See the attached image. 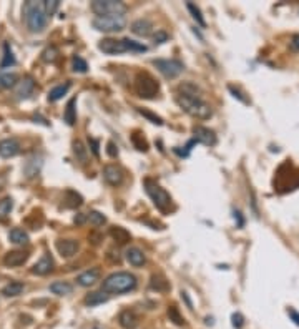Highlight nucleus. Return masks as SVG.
<instances>
[{
    "mask_svg": "<svg viewBox=\"0 0 299 329\" xmlns=\"http://www.w3.org/2000/svg\"><path fill=\"white\" fill-rule=\"evenodd\" d=\"M9 239L14 245H27L29 243V235H27V231L20 230V228H14L9 233Z\"/></svg>",
    "mask_w": 299,
    "mask_h": 329,
    "instance_id": "29",
    "label": "nucleus"
},
{
    "mask_svg": "<svg viewBox=\"0 0 299 329\" xmlns=\"http://www.w3.org/2000/svg\"><path fill=\"white\" fill-rule=\"evenodd\" d=\"M55 248L62 258H72L79 251V241L77 239H58L55 243Z\"/></svg>",
    "mask_w": 299,
    "mask_h": 329,
    "instance_id": "12",
    "label": "nucleus"
},
{
    "mask_svg": "<svg viewBox=\"0 0 299 329\" xmlns=\"http://www.w3.org/2000/svg\"><path fill=\"white\" fill-rule=\"evenodd\" d=\"M291 48L299 50V33H298V35H294L293 38H291Z\"/></svg>",
    "mask_w": 299,
    "mask_h": 329,
    "instance_id": "49",
    "label": "nucleus"
},
{
    "mask_svg": "<svg viewBox=\"0 0 299 329\" xmlns=\"http://www.w3.org/2000/svg\"><path fill=\"white\" fill-rule=\"evenodd\" d=\"M3 185H5V176H2V175H0V189L3 188Z\"/></svg>",
    "mask_w": 299,
    "mask_h": 329,
    "instance_id": "51",
    "label": "nucleus"
},
{
    "mask_svg": "<svg viewBox=\"0 0 299 329\" xmlns=\"http://www.w3.org/2000/svg\"><path fill=\"white\" fill-rule=\"evenodd\" d=\"M12 208H14V200L10 196H5V198L0 200V219H5L10 215Z\"/></svg>",
    "mask_w": 299,
    "mask_h": 329,
    "instance_id": "32",
    "label": "nucleus"
},
{
    "mask_svg": "<svg viewBox=\"0 0 299 329\" xmlns=\"http://www.w3.org/2000/svg\"><path fill=\"white\" fill-rule=\"evenodd\" d=\"M138 110V113L140 115H143L145 118H148L151 123H157V125H163V120L158 117V115H155V113H151V111L148 110H145V108H137Z\"/></svg>",
    "mask_w": 299,
    "mask_h": 329,
    "instance_id": "40",
    "label": "nucleus"
},
{
    "mask_svg": "<svg viewBox=\"0 0 299 329\" xmlns=\"http://www.w3.org/2000/svg\"><path fill=\"white\" fill-rule=\"evenodd\" d=\"M73 221H75L77 224H83L85 221H87V213H79V215L73 218Z\"/></svg>",
    "mask_w": 299,
    "mask_h": 329,
    "instance_id": "48",
    "label": "nucleus"
},
{
    "mask_svg": "<svg viewBox=\"0 0 299 329\" xmlns=\"http://www.w3.org/2000/svg\"><path fill=\"white\" fill-rule=\"evenodd\" d=\"M135 90L142 98H153L160 90V85L148 72H138L135 78Z\"/></svg>",
    "mask_w": 299,
    "mask_h": 329,
    "instance_id": "7",
    "label": "nucleus"
},
{
    "mask_svg": "<svg viewBox=\"0 0 299 329\" xmlns=\"http://www.w3.org/2000/svg\"><path fill=\"white\" fill-rule=\"evenodd\" d=\"M131 141H133V145L137 146V150H140V152H146V150H148V143L145 141V138H143L138 131H135V133L131 135Z\"/></svg>",
    "mask_w": 299,
    "mask_h": 329,
    "instance_id": "37",
    "label": "nucleus"
},
{
    "mask_svg": "<svg viewBox=\"0 0 299 329\" xmlns=\"http://www.w3.org/2000/svg\"><path fill=\"white\" fill-rule=\"evenodd\" d=\"M153 65L158 68V72H160L165 78H170V80L176 78V77L185 70L183 62L176 59H157L153 60Z\"/></svg>",
    "mask_w": 299,
    "mask_h": 329,
    "instance_id": "9",
    "label": "nucleus"
},
{
    "mask_svg": "<svg viewBox=\"0 0 299 329\" xmlns=\"http://www.w3.org/2000/svg\"><path fill=\"white\" fill-rule=\"evenodd\" d=\"M228 90L231 92V94H233V96H235V98H238L239 102H243L244 105H250V100H248L246 96H243V94H241V92L238 90V88H235V87H233V85H230V87H228Z\"/></svg>",
    "mask_w": 299,
    "mask_h": 329,
    "instance_id": "43",
    "label": "nucleus"
},
{
    "mask_svg": "<svg viewBox=\"0 0 299 329\" xmlns=\"http://www.w3.org/2000/svg\"><path fill=\"white\" fill-rule=\"evenodd\" d=\"M72 65H73V70L79 72V73H87L88 72L87 62H85L83 59H80V57H73Z\"/></svg>",
    "mask_w": 299,
    "mask_h": 329,
    "instance_id": "38",
    "label": "nucleus"
},
{
    "mask_svg": "<svg viewBox=\"0 0 299 329\" xmlns=\"http://www.w3.org/2000/svg\"><path fill=\"white\" fill-rule=\"evenodd\" d=\"M153 24L148 20V18H138L131 24V32L138 37H150L153 33Z\"/></svg>",
    "mask_w": 299,
    "mask_h": 329,
    "instance_id": "16",
    "label": "nucleus"
},
{
    "mask_svg": "<svg viewBox=\"0 0 299 329\" xmlns=\"http://www.w3.org/2000/svg\"><path fill=\"white\" fill-rule=\"evenodd\" d=\"M288 316L291 317V321H293L294 324H298V326H299V313L296 311V309L288 308Z\"/></svg>",
    "mask_w": 299,
    "mask_h": 329,
    "instance_id": "47",
    "label": "nucleus"
},
{
    "mask_svg": "<svg viewBox=\"0 0 299 329\" xmlns=\"http://www.w3.org/2000/svg\"><path fill=\"white\" fill-rule=\"evenodd\" d=\"M103 178L108 185H111V187H120V185L123 183V180H125V175H123L120 166L107 165L103 168Z\"/></svg>",
    "mask_w": 299,
    "mask_h": 329,
    "instance_id": "10",
    "label": "nucleus"
},
{
    "mask_svg": "<svg viewBox=\"0 0 299 329\" xmlns=\"http://www.w3.org/2000/svg\"><path fill=\"white\" fill-rule=\"evenodd\" d=\"M98 48L107 55H120L125 52H146V47L140 42L130 40V38H103L98 42Z\"/></svg>",
    "mask_w": 299,
    "mask_h": 329,
    "instance_id": "4",
    "label": "nucleus"
},
{
    "mask_svg": "<svg viewBox=\"0 0 299 329\" xmlns=\"http://www.w3.org/2000/svg\"><path fill=\"white\" fill-rule=\"evenodd\" d=\"M125 258H126V261L130 263L131 266H143L146 263V256H145V253H143L140 248L137 246H131V248H128L126 250V253H125Z\"/></svg>",
    "mask_w": 299,
    "mask_h": 329,
    "instance_id": "18",
    "label": "nucleus"
},
{
    "mask_svg": "<svg viewBox=\"0 0 299 329\" xmlns=\"http://www.w3.org/2000/svg\"><path fill=\"white\" fill-rule=\"evenodd\" d=\"M231 321H233V326L236 329H239L244 324V317L239 314V313H235V314L231 316Z\"/></svg>",
    "mask_w": 299,
    "mask_h": 329,
    "instance_id": "44",
    "label": "nucleus"
},
{
    "mask_svg": "<svg viewBox=\"0 0 299 329\" xmlns=\"http://www.w3.org/2000/svg\"><path fill=\"white\" fill-rule=\"evenodd\" d=\"M186 7H188V10H189V12H191L193 18H195V20L198 22V24H200L201 27H206V22H205L203 15H201V10L198 9V7L195 5V3L188 2V3H186Z\"/></svg>",
    "mask_w": 299,
    "mask_h": 329,
    "instance_id": "35",
    "label": "nucleus"
},
{
    "mask_svg": "<svg viewBox=\"0 0 299 329\" xmlns=\"http://www.w3.org/2000/svg\"><path fill=\"white\" fill-rule=\"evenodd\" d=\"M235 218H238V226H243V224H244V219L241 218V213H239V211H235Z\"/></svg>",
    "mask_w": 299,
    "mask_h": 329,
    "instance_id": "50",
    "label": "nucleus"
},
{
    "mask_svg": "<svg viewBox=\"0 0 299 329\" xmlns=\"http://www.w3.org/2000/svg\"><path fill=\"white\" fill-rule=\"evenodd\" d=\"M88 145H90L92 148V153L95 155V157H100V143L98 140H95V138H88Z\"/></svg>",
    "mask_w": 299,
    "mask_h": 329,
    "instance_id": "45",
    "label": "nucleus"
},
{
    "mask_svg": "<svg viewBox=\"0 0 299 329\" xmlns=\"http://www.w3.org/2000/svg\"><path fill=\"white\" fill-rule=\"evenodd\" d=\"M23 289H25V284H23V282L12 281L2 289V294L7 298H15V296H20V294L23 293Z\"/></svg>",
    "mask_w": 299,
    "mask_h": 329,
    "instance_id": "22",
    "label": "nucleus"
},
{
    "mask_svg": "<svg viewBox=\"0 0 299 329\" xmlns=\"http://www.w3.org/2000/svg\"><path fill=\"white\" fill-rule=\"evenodd\" d=\"M145 189H146V193H148V196L151 198V201L155 203V206L160 208L161 211H166L170 206H172V196H170V193L166 191L165 188H161L155 180L146 178Z\"/></svg>",
    "mask_w": 299,
    "mask_h": 329,
    "instance_id": "5",
    "label": "nucleus"
},
{
    "mask_svg": "<svg viewBox=\"0 0 299 329\" xmlns=\"http://www.w3.org/2000/svg\"><path fill=\"white\" fill-rule=\"evenodd\" d=\"M70 87H72V85L67 82L63 85H57L55 88H52V90L48 92V102H58L62 96L67 95V92L70 90Z\"/></svg>",
    "mask_w": 299,
    "mask_h": 329,
    "instance_id": "30",
    "label": "nucleus"
},
{
    "mask_svg": "<svg viewBox=\"0 0 299 329\" xmlns=\"http://www.w3.org/2000/svg\"><path fill=\"white\" fill-rule=\"evenodd\" d=\"M107 153L110 155L111 158H115L116 155H118V148H116V145L113 141H108V145H107Z\"/></svg>",
    "mask_w": 299,
    "mask_h": 329,
    "instance_id": "46",
    "label": "nucleus"
},
{
    "mask_svg": "<svg viewBox=\"0 0 299 329\" xmlns=\"http://www.w3.org/2000/svg\"><path fill=\"white\" fill-rule=\"evenodd\" d=\"M176 103L181 110L186 111V113L193 118L206 120L213 115L211 107H209L208 103L201 98V96H188V95L178 94L176 95Z\"/></svg>",
    "mask_w": 299,
    "mask_h": 329,
    "instance_id": "3",
    "label": "nucleus"
},
{
    "mask_svg": "<svg viewBox=\"0 0 299 329\" xmlns=\"http://www.w3.org/2000/svg\"><path fill=\"white\" fill-rule=\"evenodd\" d=\"M52 269H53V259H52V256H50V254H44V256H42L33 265L32 273L33 274H38V276H45V274H48Z\"/></svg>",
    "mask_w": 299,
    "mask_h": 329,
    "instance_id": "17",
    "label": "nucleus"
},
{
    "mask_svg": "<svg viewBox=\"0 0 299 329\" xmlns=\"http://www.w3.org/2000/svg\"><path fill=\"white\" fill-rule=\"evenodd\" d=\"M67 195H68V196H72V200H68V198H67V201H68V203H67V206H70V208H75V206H80V204L83 203V200H81V196H80L77 191H72V189H68V191H67Z\"/></svg>",
    "mask_w": 299,
    "mask_h": 329,
    "instance_id": "41",
    "label": "nucleus"
},
{
    "mask_svg": "<svg viewBox=\"0 0 299 329\" xmlns=\"http://www.w3.org/2000/svg\"><path fill=\"white\" fill-rule=\"evenodd\" d=\"M168 38L170 37L165 30H158V32L153 35V42H155V45H161V44H165V42H168Z\"/></svg>",
    "mask_w": 299,
    "mask_h": 329,
    "instance_id": "42",
    "label": "nucleus"
},
{
    "mask_svg": "<svg viewBox=\"0 0 299 329\" xmlns=\"http://www.w3.org/2000/svg\"><path fill=\"white\" fill-rule=\"evenodd\" d=\"M92 10L98 17H108V15H125L126 5L118 0H95L92 2Z\"/></svg>",
    "mask_w": 299,
    "mask_h": 329,
    "instance_id": "8",
    "label": "nucleus"
},
{
    "mask_svg": "<svg viewBox=\"0 0 299 329\" xmlns=\"http://www.w3.org/2000/svg\"><path fill=\"white\" fill-rule=\"evenodd\" d=\"M93 29L103 33L120 32L126 27L125 15H108V17H95L92 22Z\"/></svg>",
    "mask_w": 299,
    "mask_h": 329,
    "instance_id": "6",
    "label": "nucleus"
},
{
    "mask_svg": "<svg viewBox=\"0 0 299 329\" xmlns=\"http://www.w3.org/2000/svg\"><path fill=\"white\" fill-rule=\"evenodd\" d=\"M100 278V269L98 268H92L88 271H85V273H81L79 278H77V282H79L80 286H83V288H88V286L95 284L96 281H98Z\"/></svg>",
    "mask_w": 299,
    "mask_h": 329,
    "instance_id": "19",
    "label": "nucleus"
},
{
    "mask_svg": "<svg viewBox=\"0 0 299 329\" xmlns=\"http://www.w3.org/2000/svg\"><path fill=\"white\" fill-rule=\"evenodd\" d=\"M75 103H77V98L73 96V98L68 100L67 107H65V113H63V120L67 122L68 126H73L77 122V111H75Z\"/></svg>",
    "mask_w": 299,
    "mask_h": 329,
    "instance_id": "23",
    "label": "nucleus"
},
{
    "mask_svg": "<svg viewBox=\"0 0 299 329\" xmlns=\"http://www.w3.org/2000/svg\"><path fill=\"white\" fill-rule=\"evenodd\" d=\"M108 301V294L103 293V291H95V293H90L87 298H85V304L87 306H98V304H103Z\"/></svg>",
    "mask_w": 299,
    "mask_h": 329,
    "instance_id": "28",
    "label": "nucleus"
},
{
    "mask_svg": "<svg viewBox=\"0 0 299 329\" xmlns=\"http://www.w3.org/2000/svg\"><path fill=\"white\" fill-rule=\"evenodd\" d=\"M193 135H195V138H193V140H195L196 143H203V145H206V146L216 145L215 131L206 128V126H201V125L195 126V128H193Z\"/></svg>",
    "mask_w": 299,
    "mask_h": 329,
    "instance_id": "11",
    "label": "nucleus"
},
{
    "mask_svg": "<svg viewBox=\"0 0 299 329\" xmlns=\"http://www.w3.org/2000/svg\"><path fill=\"white\" fill-rule=\"evenodd\" d=\"M44 5H45L47 17H52L58 10V7H60V0H47V2H44Z\"/></svg>",
    "mask_w": 299,
    "mask_h": 329,
    "instance_id": "39",
    "label": "nucleus"
},
{
    "mask_svg": "<svg viewBox=\"0 0 299 329\" xmlns=\"http://www.w3.org/2000/svg\"><path fill=\"white\" fill-rule=\"evenodd\" d=\"M23 18H25L27 29L32 33H38L45 29L47 25V14H45V5L44 2H35V0H29L23 3Z\"/></svg>",
    "mask_w": 299,
    "mask_h": 329,
    "instance_id": "2",
    "label": "nucleus"
},
{
    "mask_svg": "<svg viewBox=\"0 0 299 329\" xmlns=\"http://www.w3.org/2000/svg\"><path fill=\"white\" fill-rule=\"evenodd\" d=\"M58 57V50L57 47H47L44 52H42V60L47 62V63H53Z\"/></svg>",
    "mask_w": 299,
    "mask_h": 329,
    "instance_id": "36",
    "label": "nucleus"
},
{
    "mask_svg": "<svg viewBox=\"0 0 299 329\" xmlns=\"http://www.w3.org/2000/svg\"><path fill=\"white\" fill-rule=\"evenodd\" d=\"M33 88H35V82L30 77H25L22 82H18L15 95H17V98H27L29 95H32Z\"/></svg>",
    "mask_w": 299,
    "mask_h": 329,
    "instance_id": "20",
    "label": "nucleus"
},
{
    "mask_svg": "<svg viewBox=\"0 0 299 329\" xmlns=\"http://www.w3.org/2000/svg\"><path fill=\"white\" fill-rule=\"evenodd\" d=\"M168 317L170 321H173L176 326H183L185 324V317L180 314V311H178V308H174V306H170L168 308Z\"/></svg>",
    "mask_w": 299,
    "mask_h": 329,
    "instance_id": "34",
    "label": "nucleus"
},
{
    "mask_svg": "<svg viewBox=\"0 0 299 329\" xmlns=\"http://www.w3.org/2000/svg\"><path fill=\"white\" fill-rule=\"evenodd\" d=\"M12 65H15V57H14V52H12L10 45L5 44L3 45V60H2V63H0V68H7V67H12Z\"/></svg>",
    "mask_w": 299,
    "mask_h": 329,
    "instance_id": "31",
    "label": "nucleus"
},
{
    "mask_svg": "<svg viewBox=\"0 0 299 329\" xmlns=\"http://www.w3.org/2000/svg\"><path fill=\"white\" fill-rule=\"evenodd\" d=\"M73 155H75V158H77V161H79V163H81V165L88 163V152H87L85 145L80 140L73 141Z\"/></svg>",
    "mask_w": 299,
    "mask_h": 329,
    "instance_id": "26",
    "label": "nucleus"
},
{
    "mask_svg": "<svg viewBox=\"0 0 299 329\" xmlns=\"http://www.w3.org/2000/svg\"><path fill=\"white\" fill-rule=\"evenodd\" d=\"M87 221L92 223L93 226H103V224L107 223V218H105L103 213L100 211H90L87 213Z\"/></svg>",
    "mask_w": 299,
    "mask_h": 329,
    "instance_id": "33",
    "label": "nucleus"
},
{
    "mask_svg": "<svg viewBox=\"0 0 299 329\" xmlns=\"http://www.w3.org/2000/svg\"><path fill=\"white\" fill-rule=\"evenodd\" d=\"M138 284V280L135 274L128 273V271H118V273H111L110 276L105 278L102 284L103 293H111V294H122L133 291Z\"/></svg>",
    "mask_w": 299,
    "mask_h": 329,
    "instance_id": "1",
    "label": "nucleus"
},
{
    "mask_svg": "<svg viewBox=\"0 0 299 329\" xmlns=\"http://www.w3.org/2000/svg\"><path fill=\"white\" fill-rule=\"evenodd\" d=\"M20 153V143L15 138H5L0 140V157L2 158H12Z\"/></svg>",
    "mask_w": 299,
    "mask_h": 329,
    "instance_id": "15",
    "label": "nucleus"
},
{
    "mask_svg": "<svg viewBox=\"0 0 299 329\" xmlns=\"http://www.w3.org/2000/svg\"><path fill=\"white\" fill-rule=\"evenodd\" d=\"M48 289L50 293L57 294V296H67V294L73 291V286L67 281H55L48 286Z\"/></svg>",
    "mask_w": 299,
    "mask_h": 329,
    "instance_id": "21",
    "label": "nucleus"
},
{
    "mask_svg": "<svg viewBox=\"0 0 299 329\" xmlns=\"http://www.w3.org/2000/svg\"><path fill=\"white\" fill-rule=\"evenodd\" d=\"M110 236L115 239L116 243H120V245H125V243L130 241V238H131V235L128 233L125 228H122V226L110 228Z\"/></svg>",
    "mask_w": 299,
    "mask_h": 329,
    "instance_id": "25",
    "label": "nucleus"
},
{
    "mask_svg": "<svg viewBox=\"0 0 299 329\" xmlns=\"http://www.w3.org/2000/svg\"><path fill=\"white\" fill-rule=\"evenodd\" d=\"M150 288L155 289V291H168L170 289V284L168 281L165 280V276H161V274H153L151 276V281H150Z\"/></svg>",
    "mask_w": 299,
    "mask_h": 329,
    "instance_id": "27",
    "label": "nucleus"
},
{
    "mask_svg": "<svg viewBox=\"0 0 299 329\" xmlns=\"http://www.w3.org/2000/svg\"><path fill=\"white\" fill-rule=\"evenodd\" d=\"M29 259V253L22 250H15V251H9L3 258V265L7 268H17V266H22L23 263Z\"/></svg>",
    "mask_w": 299,
    "mask_h": 329,
    "instance_id": "14",
    "label": "nucleus"
},
{
    "mask_svg": "<svg viewBox=\"0 0 299 329\" xmlns=\"http://www.w3.org/2000/svg\"><path fill=\"white\" fill-rule=\"evenodd\" d=\"M118 323L123 329H137L140 324V317L133 309H123L118 314Z\"/></svg>",
    "mask_w": 299,
    "mask_h": 329,
    "instance_id": "13",
    "label": "nucleus"
},
{
    "mask_svg": "<svg viewBox=\"0 0 299 329\" xmlns=\"http://www.w3.org/2000/svg\"><path fill=\"white\" fill-rule=\"evenodd\" d=\"M18 83V75L15 72H0V88H12Z\"/></svg>",
    "mask_w": 299,
    "mask_h": 329,
    "instance_id": "24",
    "label": "nucleus"
}]
</instances>
